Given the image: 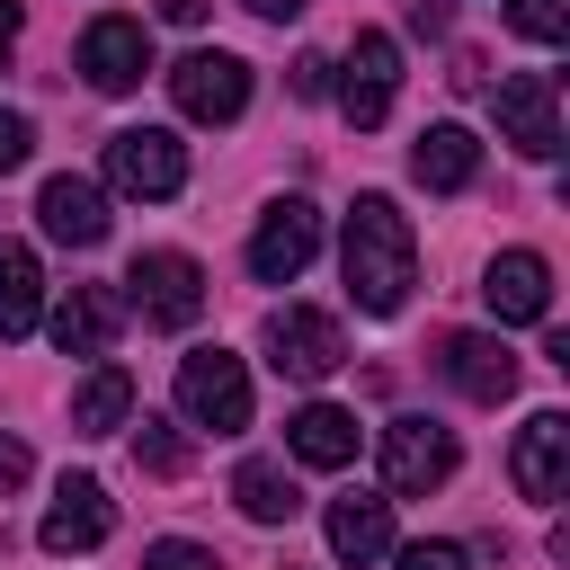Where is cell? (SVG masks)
<instances>
[{"mask_svg":"<svg viewBox=\"0 0 570 570\" xmlns=\"http://www.w3.org/2000/svg\"><path fill=\"white\" fill-rule=\"evenodd\" d=\"M338 267H347L356 312L392 321V312L410 303V285H419V240H410V214H401L392 196H356L347 240H338Z\"/></svg>","mask_w":570,"mask_h":570,"instance_id":"obj_1","label":"cell"},{"mask_svg":"<svg viewBox=\"0 0 570 570\" xmlns=\"http://www.w3.org/2000/svg\"><path fill=\"white\" fill-rule=\"evenodd\" d=\"M178 419L187 428H214V436H240L249 428V365L232 347L178 356Z\"/></svg>","mask_w":570,"mask_h":570,"instance_id":"obj_2","label":"cell"},{"mask_svg":"<svg viewBox=\"0 0 570 570\" xmlns=\"http://www.w3.org/2000/svg\"><path fill=\"white\" fill-rule=\"evenodd\" d=\"M107 187L116 196H178L187 187V142L169 134V125H125V134H107Z\"/></svg>","mask_w":570,"mask_h":570,"instance_id":"obj_3","label":"cell"},{"mask_svg":"<svg viewBox=\"0 0 570 570\" xmlns=\"http://www.w3.org/2000/svg\"><path fill=\"white\" fill-rule=\"evenodd\" d=\"M125 303H134L151 330H187V321L205 312V267H196L187 249H142V258L125 267Z\"/></svg>","mask_w":570,"mask_h":570,"instance_id":"obj_4","label":"cell"},{"mask_svg":"<svg viewBox=\"0 0 570 570\" xmlns=\"http://www.w3.org/2000/svg\"><path fill=\"white\" fill-rule=\"evenodd\" d=\"M169 98H178V116H196V125H232V116L249 107V62L223 53V45H196V53L169 62Z\"/></svg>","mask_w":570,"mask_h":570,"instance_id":"obj_5","label":"cell"},{"mask_svg":"<svg viewBox=\"0 0 570 570\" xmlns=\"http://www.w3.org/2000/svg\"><path fill=\"white\" fill-rule=\"evenodd\" d=\"M267 365H276L285 383H330V374L347 365V338H338L330 312L285 303V312H267Z\"/></svg>","mask_w":570,"mask_h":570,"instance_id":"obj_6","label":"cell"},{"mask_svg":"<svg viewBox=\"0 0 570 570\" xmlns=\"http://www.w3.org/2000/svg\"><path fill=\"white\" fill-rule=\"evenodd\" d=\"M312 249H321V205L312 196H276L258 214V232H249V276L258 285H294L312 267Z\"/></svg>","mask_w":570,"mask_h":570,"instance_id":"obj_7","label":"cell"},{"mask_svg":"<svg viewBox=\"0 0 570 570\" xmlns=\"http://www.w3.org/2000/svg\"><path fill=\"white\" fill-rule=\"evenodd\" d=\"M454 481V428H436V419H392L383 428V490H401V499H428V490H445Z\"/></svg>","mask_w":570,"mask_h":570,"instance_id":"obj_8","label":"cell"},{"mask_svg":"<svg viewBox=\"0 0 570 570\" xmlns=\"http://www.w3.org/2000/svg\"><path fill=\"white\" fill-rule=\"evenodd\" d=\"M499 142H517L525 160L561 151V89H552V71H508L499 80Z\"/></svg>","mask_w":570,"mask_h":570,"instance_id":"obj_9","label":"cell"},{"mask_svg":"<svg viewBox=\"0 0 570 570\" xmlns=\"http://www.w3.org/2000/svg\"><path fill=\"white\" fill-rule=\"evenodd\" d=\"M142 71H151V36H142V18H89V27H80V80H89V89L125 98Z\"/></svg>","mask_w":570,"mask_h":570,"instance_id":"obj_10","label":"cell"},{"mask_svg":"<svg viewBox=\"0 0 570 570\" xmlns=\"http://www.w3.org/2000/svg\"><path fill=\"white\" fill-rule=\"evenodd\" d=\"M107 534H116V499H107L89 472H62V490H53L45 525H36V543H45V552H98Z\"/></svg>","mask_w":570,"mask_h":570,"instance_id":"obj_11","label":"cell"},{"mask_svg":"<svg viewBox=\"0 0 570 570\" xmlns=\"http://www.w3.org/2000/svg\"><path fill=\"white\" fill-rule=\"evenodd\" d=\"M392 89H401V45H392L383 27H365V36L347 45V80H338L347 125H383V116H392Z\"/></svg>","mask_w":570,"mask_h":570,"instance_id":"obj_12","label":"cell"},{"mask_svg":"<svg viewBox=\"0 0 570 570\" xmlns=\"http://www.w3.org/2000/svg\"><path fill=\"white\" fill-rule=\"evenodd\" d=\"M508 481L525 490V499H561L570 490V419L561 410H534L525 428H517V454H508Z\"/></svg>","mask_w":570,"mask_h":570,"instance_id":"obj_13","label":"cell"},{"mask_svg":"<svg viewBox=\"0 0 570 570\" xmlns=\"http://www.w3.org/2000/svg\"><path fill=\"white\" fill-rule=\"evenodd\" d=\"M36 223H45V240H62V249H98L107 240V196H98V178H45L36 187Z\"/></svg>","mask_w":570,"mask_h":570,"instance_id":"obj_14","label":"cell"},{"mask_svg":"<svg viewBox=\"0 0 570 570\" xmlns=\"http://www.w3.org/2000/svg\"><path fill=\"white\" fill-rule=\"evenodd\" d=\"M436 365H445V383H454L463 401H508V392H517V356H508L499 338H481V330H454V338L436 347Z\"/></svg>","mask_w":570,"mask_h":570,"instance_id":"obj_15","label":"cell"},{"mask_svg":"<svg viewBox=\"0 0 570 570\" xmlns=\"http://www.w3.org/2000/svg\"><path fill=\"white\" fill-rule=\"evenodd\" d=\"M321 534H330V552H338L347 570H365V561H383V552H392V499H365V490H347V499H330Z\"/></svg>","mask_w":570,"mask_h":570,"instance_id":"obj_16","label":"cell"},{"mask_svg":"<svg viewBox=\"0 0 570 570\" xmlns=\"http://www.w3.org/2000/svg\"><path fill=\"white\" fill-rule=\"evenodd\" d=\"M410 178L436 187V196H463V187L481 178V142H472V125H428V134L410 142Z\"/></svg>","mask_w":570,"mask_h":570,"instance_id":"obj_17","label":"cell"},{"mask_svg":"<svg viewBox=\"0 0 570 570\" xmlns=\"http://www.w3.org/2000/svg\"><path fill=\"white\" fill-rule=\"evenodd\" d=\"M481 294H490L499 321H543V312H552V267H543L534 249H499L490 276H481Z\"/></svg>","mask_w":570,"mask_h":570,"instance_id":"obj_18","label":"cell"},{"mask_svg":"<svg viewBox=\"0 0 570 570\" xmlns=\"http://www.w3.org/2000/svg\"><path fill=\"white\" fill-rule=\"evenodd\" d=\"M116 321H125V303H116L107 285H71V294L53 303V347H62V356H107V347H116Z\"/></svg>","mask_w":570,"mask_h":570,"instance_id":"obj_19","label":"cell"},{"mask_svg":"<svg viewBox=\"0 0 570 570\" xmlns=\"http://www.w3.org/2000/svg\"><path fill=\"white\" fill-rule=\"evenodd\" d=\"M285 445H294V463L338 472V463H356V410H338V401H303V410L285 419Z\"/></svg>","mask_w":570,"mask_h":570,"instance_id":"obj_20","label":"cell"},{"mask_svg":"<svg viewBox=\"0 0 570 570\" xmlns=\"http://www.w3.org/2000/svg\"><path fill=\"white\" fill-rule=\"evenodd\" d=\"M232 499H240V517H249V525H294V517H303L294 472H285V463H267V454H249V463L232 472Z\"/></svg>","mask_w":570,"mask_h":570,"instance_id":"obj_21","label":"cell"},{"mask_svg":"<svg viewBox=\"0 0 570 570\" xmlns=\"http://www.w3.org/2000/svg\"><path fill=\"white\" fill-rule=\"evenodd\" d=\"M45 312V267L27 240H0V338H27Z\"/></svg>","mask_w":570,"mask_h":570,"instance_id":"obj_22","label":"cell"},{"mask_svg":"<svg viewBox=\"0 0 570 570\" xmlns=\"http://www.w3.org/2000/svg\"><path fill=\"white\" fill-rule=\"evenodd\" d=\"M134 419V374L125 365H89V383L71 392V428L80 436H116Z\"/></svg>","mask_w":570,"mask_h":570,"instance_id":"obj_23","label":"cell"},{"mask_svg":"<svg viewBox=\"0 0 570 570\" xmlns=\"http://www.w3.org/2000/svg\"><path fill=\"white\" fill-rule=\"evenodd\" d=\"M134 463H142L151 481H178V472L196 463V445H187V419H142V428H134Z\"/></svg>","mask_w":570,"mask_h":570,"instance_id":"obj_24","label":"cell"},{"mask_svg":"<svg viewBox=\"0 0 570 570\" xmlns=\"http://www.w3.org/2000/svg\"><path fill=\"white\" fill-rule=\"evenodd\" d=\"M508 27L525 45H561L570 36V0H508Z\"/></svg>","mask_w":570,"mask_h":570,"instance_id":"obj_25","label":"cell"},{"mask_svg":"<svg viewBox=\"0 0 570 570\" xmlns=\"http://www.w3.org/2000/svg\"><path fill=\"white\" fill-rule=\"evenodd\" d=\"M142 570H214V552H205V543H187V534H160V543L142 552Z\"/></svg>","mask_w":570,"mask_h":570,"instance_id":"obj_26","label":"cell"},{"mask_svg":"<svg viewBox=\"0 0 570 570\" xmlns=\"http://www.w3.org/2000/svg\"><path fill=\"white\" fill-rule=\"evenodd\" d=\"M27 151H36V125H27L18 107H0V178H9V169H27Z\"/></svg>","mask_w":570,"mask_h":570,"instance_id":"obj_27","label":"cell"},{"mask_svg":"<svg viewBox=\"0 0 570 570\" xmlns=\"http://www.w3.org/2000/svg\"><path fill=\"white\" fill-rule=\"evenodd\" d=\"M401 570H472V561H463V543H410Z\"/></svg>","mask_w":570,"mask_h":570,"instance_id":"obj_28","label":"cell"},{"mask_svg":"<svg viewBox=\"0 0 570 570\" xmlns=\"http://www.w3.org/2000/svg\"><path fill=\"white\" fill-rule=\"evenodd\" d=\"M294 98H330V53H303L294 62Z\"/></svg>","mask_w":570,"mask_h":570,"instance_id":"obj_29","label":"cell"},{"mask_svg":"<svg viewBox=\"0 0 570 570\" xmlns=\"http://www.w3.org/2000/svg\"><path fill=\"white\" fill-rule=\"evenodd\" d=\"M27 472H36V463H27V445H18V436H9V428H0V499H9V490H18V481H27Z\"/></svg>","mask_w":570,"mask_h":570,"instance_id":"obj_30","label":"cell"},{"mask_svg":"<svg viewBox=\"0 0 570 570\" xmlns=\"http://www.w3.org/2000/svg\"><path fill=\"white\" fill-rule=\"evenodd\" d=\"M160 18L169 27H205V0H160Z\"/></svg>","mask_w":570,"mask_h":570,"instance_id":"obj_31","label":"cell"},{"mask_svg":"<svg viewBox=\"0 0 570 570\" xmlns=\"http://www.w3.org/2000/svg\"><path fill=\"white\" fill-rule=\"evenodd\" d=\"M410 27H428V36H436V27H445V0H410Z\"/></svg>","mask_w":570,"mask_h":570,"instance_id":"obj_32","label":"cell"},{"mask_svg":"<svg viewBox=\"0 0 570 570\" xmlns=\"http://www.w3.org/2000/svg\"><path fill=\"white\" fill-rule=\"evenodd\" d=\"M249 9H258V18H276V27H285V18H303V9H312V0H249Z\"/></svg>","mask_w":570,"mask_h":570,"instance_id":"obj_33","label":"cell"},{"mask_svg":"<svg viewBox=\"0 0 570 570\" xmlns=\"http://www.w3.org/2000/svg\"><path fill=\"white\" fill-rule=\"evenodd\" d=\"M9 45H18V0H0V62H9Z\"/></svg>","mask_w":570,"mask_h":570,"instance_id":"obj_34","label":"cell"}]
</instances>
